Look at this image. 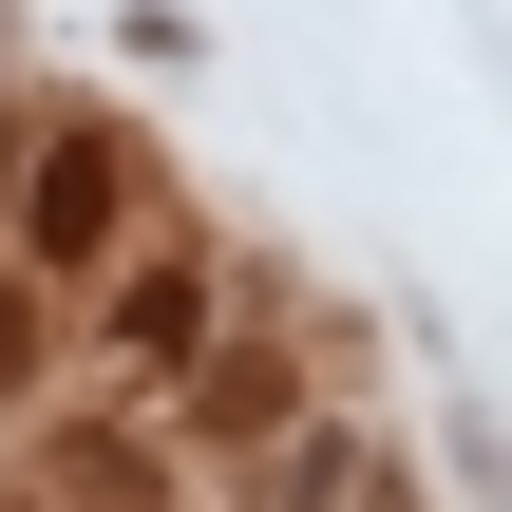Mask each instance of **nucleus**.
<instances>
[{"label": "nucleus", "mask_w": 512, "mask_h": 512, "mask_svg": "<svg viewBox=\"0 0 512 512\" xmlns=\"http://www.w3.org/2000/svg\"><path fill=\"white\" fill-rule=\"evenodd\" d=\"M95 228H114V152H57L38 171V247H95Z\"/></svg>", "instance_id": "obj_1"}]
</instances>
